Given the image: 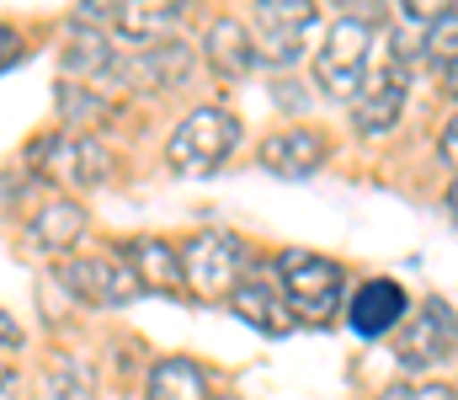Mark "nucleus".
<instances>
[{
	"label": "nucleus",
	"instance_id": "nucleus-21",
	"mask_svg": "<svg viewBox=\"0 0 458 400\" xmlns=\"http://www.w3.org/2000/svg\"><path fill=\"white\" fill-rule=\"evenodd\" d=\"M437 155H443V166H454V176H458V113L437 133Z\"/></svg>",
	"mask_w": 458,
	"mask_h": 400
},
{
	"label": "nucleus",
	"instance_id": "nucleus-4",
	"mask_svg": "<svg viewBox=\"0 0 458 400\" xmlns=\"http://www.w3.org/2000/svg\"><path fill=\"white\" fill-rule=\"evenodd\" d=\"M182 272L198 299H229L245 277V246L229 230H198L182 246Z\"/></svg>",
	"mask_w": 458,
	"mask_h": 400
},
{
	"label": "nucleus",
	"instance_id": "nucleus-26",
	"mask_svg": "<svg viewBox=\"0 0 458 400\" xmlns=\"http://www.w3.org/2000/svg\"><path fill=\"white\" fill-rule=\"evenodd\" d=\"M448 209H454V214H458V176H454V182H448Z\"/></svg>",
	"mask_w": 458,
	"mask_h": 400
},
{
	"label": "nucleus",
	"instance_id": "nucleus-16",
	"mask_svg": "<svg viewBox=\"0 0 458 400\" xmlns=\"http://www.w3.org/2000/svg\"><path fill=\"white\" fill-rule=\"evenodd\" d=\"M27 235H32L38 251H70V246L86 235V209H81L75 198H48V203L32 214Z\"/></svg>",
	"mask_w": 458,
	"mask_h": 400
},
{
	"label": "nucleus",
	"instance_id": "nucleus-1",
	"mask_svg": "<svg viewBox=\"0 0 458 400\" xmlns=\"http://www.w3.org/2000/svg\"><path fill=\"white\" fill-rule=\"evenodd\" d=\"M234 144H240V118L225 113V107H192L171 139H165V166L176 171V176H208V171H219L229 155H234Z\"/></svg>",
	"mask_w": 458,
	"mask_h": 400
},
{
	"label": "nucleus",
	"instance_id": "nucleus-12",
	"mask_svg": "<svg viewBox=\"0 0 458 400\" xmlns=\"http://www.w3.org/2000/svg\"><path fill=\"white\" fill-rule=\"evenodd\" d=\"M411 299H405V288L394 283V277H368V283H357V294L346 299V326L357 331V336H389L394 326H405V310Z\"/></svg>",
	"mask_w": 458,
	"mask_h": 400
},
{
	"label": "nucleus",
	"instance_id": "nucleus-10",
	"mask_svg": "<svg viewBox=\"0 0 458 400\" xmlns=\"http://www.w3.org/2000/svg\"><path fill=\"white\" fill-rule=\"evenodd\" d=\"M256 160H261L272 176H283V182H299V176H315V171L331 160V139H326V129H310V123H299V129L267 133Z\"/></svg>",
	"mask_w": 458,
	"mask_h": 400
},
{
	"label": "nucleus",
	"instance_id": "nucleus-23",
	"mask_svg": "<svg viewBox=\"0 0 458 400\" xmlns=\"http://www.w3.org/2000/svg\"><path fill=\"white\" fill-rule=\"evenodd\" d=\"M0 347H21V326L0 310Z\"/></svg>",
	"mask_w": 458,
	"mask_h": 400
},
{
	"label": "nucleus",
	"instance_id": "nucleus-24",
	"mask_svg": "<svg viewBox=\"0 0 458 400\" xmlns=\"http://www.w3.org/2000/svg\"><path fill=\"white\" fill-rule=\"evenodd\" d=\"M11 385H16V374H11V363L0 358V400H11Z\"/></svg>",
	"mask_w": 458,
	"mask_h": 400
},
{
	"label": "nucleus",
	"instance_id": "nucleus-2",
	"mask_svg": "<svg viewBox=\"0 0 458 400\" xmlns=\"http://www.w3.org/2000/svg\"><path fill=\"white\" fill-rule=\"evenodd\" d=\"M368 70H373V27H368V16H342V21H331L326 43H320V54H315V81H320V91L336 97V102H357Z\"/></svg>",
	"mask_w": 458,
	"mask_h": 400
},
{
	"label": "nucleus",
	"instance_id": "nucleus-11",
	"mask_svg": "<svg viewBox=\"0 0 458 400\" xmlns=\"http://www.w3.org/2000/svg\"><path fill=\"white\" fill-rule=\"evenodd\" d=\"M75 21L86 27H107L117 38H133V43H165V32H176L182 21V5H81Z\"/></svg>",
	"mask_w": 458,
	"mask_h": 400
},
{
	"label": "nucleus",
	"instance_id": "nucleus-22",
	"mask_svg": "<svg viewBox=\"0 0 458 400\" xmlns=\"http://www.w3.org/2000/svg\"><path fill=\"white\" fill-rule=\"evenodd\" d=\"M16 59H21V38H16V27H5V21H0V70H5V64H16Z\"/></svg>",
	"mask_w": 458,
	"mask_h": 400
},
{
	"label": "nucleus",
	"instance_id": "nucleus-14",
	"mask_svg": "<svg viewBox=\"0 0 458 400\" xmlns=\"http://www.w3.org/2000/svg\"><path fill=\"white\" fill-rule=\"evenodd\" d=\"M203 48H208V64H214L219 75H229V81H240V75H250V70L261 64V48H256L250 27L234 21V16H214V21H208Z\"/></svg>",
	"mask_w": 458,
	"mask_h": 400
},
{
	"label": "nucleus",
	"instance_id": "nucleus-13",
	"mask_svg": "<svg viewBox=\"0 0 458 400\" xmlns=\"http://www.w3.org/2000/svg\"><path fill=\"white\" fill-rule=\"evenodd\" d=\"M229 310L245 320V326H256V331H267V336H283V331H293V304L277 294V283L272 277H261V272H245L240 277V288L229 294Z\"/></svg>",
	"mask_w": 458,
	"mask_h": 400
},
{
	"label": "nucleus",
	"instance_id": "nucleus-5",
	"mask_svg": "<svg viewBox=\"0 0 458 400\" xmlns=\"http://www.w3.org/2000/svg\"><path fill=\"white\" fill-rule=\"evenodd\" d=\"M27 155L32 166H43L54 182H70V187H102L113 176V155L102 149L97 133H43Z\"/></svg>",
	"mask_w": 458,
	"mask_h": 400
},
{
	"label": "nucleus",
	"instance_id": "nucleus-3",
	"mask_svg": "<svg viewBox=\"0 0 458 400\" xmlns=\"http://www.w3.org/2000/svg\"><path fill=\"white\" fill-rule=\"evenodd\" d=\"M277 283H283V299L293 304V315H304L315 326L342 310L346 272L342 262H331L320 251H283L277 257Z\"/></svg>",
	"mask_w": 458,
	"mask_h": 400
},
{
	"label": "nucleus",
	"instance_id": "nucleus-25",
	"mask_svg": "<svg viewBox=\"0 0 458 400\" xmlns=\"http://www.w3.org/2000/svg\"><path fill=\"white\" fill-rule=\"evenodd\" d=\"M443 75H448V91H454V97H458V64H448Z\"/></svg>",
	"mask_w": 458,
	"mask_h": 400
},
{
	"label": "nucleus",
	"instance_id": "nucleus-18",
	"mask_svg": "<svg viewBox=\"0 0 458 400\" xmlns=\"http://www.w3.org/2000/svg\"><path fill=\"white\" fill-rule=\"evenodd\" d=\"M59 118L70 123V133H97L117 118V107L107 97H97L91 86H59Z\"/></svg>",
	"mask_w": 458,
	"mask_h": 400
},
{
	"label": "nucleus",
	"instance_id": "nucleus-17",
	"mask_svg": "<svg viewBox=\"0 0 458 400\" xmlns=\"http://www.w3.org/2000/svg\"><path fill=\"white\" fill-rule=\"evenodd\" d=\"M144 400H214L208 369L192 363V358H160V363L149 369Z\"/></svg>",
	"mask_w": 458,
	"mask_h": 400
},
{
	"label": "nucleus",
	"instance_id": "nucleus-7",
	"mask_svg": "<svg viewBox=\"0 0 458 400\" xmlns=\"http://www.w3.org/2000/svg\"><path fill=\"white\" fill-rule=\"evenodd\" d=\"M59 277L70 283L75 299L102 304V310H123V304H133V294H144L133 262L107 257V251H97V257H64L59 262Z\"/></svg>",
	"mask_w": 458,
	"mask_h": 400
},
{
	"label": "nucleus",
	"instance_id": "nucleus-15",
	"mask_svg": "<svg viewBox=\"0 0 458 400\" xmlns=\"http://www.w3.org/2000/svg\"><path fill=\"white\" fill-rule=\"evenodd\" d=\"M128 262L139 272V288L144 294H182L187 288V272H182V251L160 235H139L128 246Z\"/></svg>",
	"mask_w": 458,
	"mask_h": 400
},
{
	"label": "nucleus",
	"instance_id": "nucleus-20",
	"mask_svg": "<svg viewBox=\"0 0 458 400\" xmlns=\"http://www.w3.org/2000/svg\"><path fill=\"white\" fill-rule=\"evenodd\" d=\"M378 400H458V390L454 385H432V379H427V385H389Z\"/></svg>",
	"mask_w": 458,
	"mask_h": 400
},
{
	"label": "nucleus",
	"instance_id": "nucleus-8",
	"mask_svg": "<svg viewBox=\"0 0 458 400\" xmlns=\"http://www.w3.org/2000/svg\"><path fill=\"white\" fill-rule=\"evenodd\" d=\"M405 91H411V75H405V59H384V64H373L368 70V81H362V91H357V102H352V123L357 133H368V139H378V133H389L400 123V113H405Z\"/></svg>",
	"mask_w": 458,
	"mask_h": 400
},
{
	"label": "nucleus",
	"instance_id": "nucleus-6",
	"mask_svg": "<svg viewBox=\"0 0 458 400\" xmlns=\"http://www.w3.org/2000/svg\"><path fill=\"white\" fill-rule=\"evenodd\" d=\"M394 358L405 369H432V363H448L458 358V315L448 299H427L405 315L400 326V342H394Z\"/></svg>",
	"mask_w": 458,
	"mask_h": 400
},
{
	"label": "nucleus",
	"instance_id": "nucleus-9",
	"mask_svg": "<svg viewBox=\"0 0 458 400\" xmlns=\"http://www.w3.org/2000/svg\"><path fill=\"white\" fill-rule=\"evenodd\" d=\"M256 16H261V38H256L261 59L293 64L304 54L310 32H315V5H304V0H261Z\"/></svg>",
	"mask_w": 458,
	"mask_h": 400
},
{
	"label": "nucleus",
	"instance_id": "nucleus-19",
	"mask_svg": "<svg viewBox=\"0 0 458 400\" xmlns=\"http://www.w3.org/2000/svg\"><path fill=\"white\" fill-rule=\"evenodd\" d=\"M421 54L432 59V64H458V5H443L437 11V21L421 32Z\"/></svg>",
	"mask_w": 458,
	"mask_h": 400
}]
</instances>
